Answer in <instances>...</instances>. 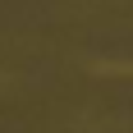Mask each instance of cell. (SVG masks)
I'll return each mask as SVG.
<instances>
[]
</instances>
